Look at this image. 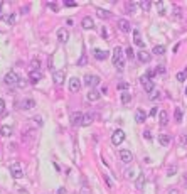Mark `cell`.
I'll list each match as a JSON object with an SVG mask.
<instances>
[{
    "mask_svg": "<svg viewBox=\"0 0 187 194\" xmlns=\"http://www.w3.org/2000/svg\"><path fill=\"white\" fill-rule=\"evenodd\" d=\"M113 66H116V68L122 71V69L125 68V56H123V49L120 46H116L113 49Z\"/></svg>",
    "mask_w": 187,
    "mask_h": 194,
    "instance_id": "6da1fadb",
    "label": "cell"
},
{
    "mask_svg": "<svg viewBox=\"0 0 187 194\" xmlns=\"http://www.w3.org/2000/svg\"><path fill=\"white\" fill-rule=\"evenodd\" d=\"M19 80H20V76L15 71H9L5 76H3V83H5L7 86H17Z\"/></svg>",
    "mask_w": 187,
    "mask_h": 194,
    "instance_id": "7a4b0ae2",
    "label": "cell"
},
{
    "mask_svg": "<svg viewBox=\"0 0 187 194\" xmlns=\"http://www.w3.org/2000/svg\"><path fill=\"white\" fill-rule=\"evenodd\" d=\"M9 171H10V174L14 179H22L24 177V169L22 166H20L19 162H14V164H10L9 166Z\"/></svg>",
    "mask_w": 187,
    "mask_h": 194,
    "instance_id": "3957f363",
    "label": "cell"
},
{
    "mask_svg": "<svg viewBox=\"0 0 187 194\" xmlns=\"http://www.w3.org/2000/svg\"><path fill=\"white\" fill-rule=\"evenodd\" d=\"M140 83H142L145 93L150 95L152 91H155V85H153V81L150 80V78L147 76V74H143V76H140Z\"/></svg>",
    "mask_w": 187,
    "mask_h": 194,
    "instance_id": "277c9868",
    "label": "cell"
},
{
    "mask_svg": "<svg viewBox=\"0 0 187 194\" xmlns=\"http://www.w3.org/2000/svg\"><path fill=\"white\" fill-rule=\"evenodd\" d=\"M99 76H96V74H86L84 76V86H88L89 90H94V86L99 85Z\"/></svg>",
    "mask_w": 187,
    "mask_h": 194,
    "instance_id": "5b68a950",
    "label": "cell"
},
{
    "mask_svg": "<svg viewBox=\"0 0 187 194\" xmlns=\"http://www.w3.org/2000/svg\"><path fill=\"white\" fill-rule=\"evenodd\" d=\"M123 140H125V132L122 129L115 130L113 133H111V143H113V145H120Z\"/></svg>",
    "mask_w": 187,
    "mask_h": 194,
    "instance_id": "8992f818",
    "label": "cell"
},
{
    "mask_svg": "<svg viewBox=\"0 0 187 194\" xmlns=\"http://www.w3.org/2000/svg\"><path fill=\"white\" fill-rule=\"evenodd\" d=\"M81 86H83V83H81L79 78L73 76L71 80H69V90H71V93H78L81 90Z\"/></svg>",
    "mask_w": 187,
    "mask_h": 194,
    "instance_id": "52a82bcc",
    "label": "cell"
},
{
    "mask_svg": "<svg viewBox=\"0 0 187 194\" xmlns=\"http://www.w3.org/2000/svg\"><path fill=\"white\" fill-rule=\"evenodd\" d=\"M41 80H42V73H41L39 69H32V71L29 73V81H31L32 85H37Z\"/></svg>",
    "mask_w": 187,
    "mask_h": 194,
    "instance_id": "ba28073f",
    "label": "cell"
},
{
    "mask_svg": "<svg viewBox=\"0 0 187 194\" xmlns=\"http://www.w3.org/2000/svg\"><path fill=\"white\" fill-rule=\"evenodd\" d=\"M120 159H122V162H125V164H130L132 160H133V154H132L128 148H123V150H120Z\"/></svg>",
    "mask_w": 187,
    "mask_h": 194,
    "instance_id": "9c48e42d",
    "label": "cell"
},
{
    "mask_svg": "<svg viewBox=\"0 0 187 194\" xmlns=\"http://www.w3.org/2000/svg\"><path fill=\"white\" fill-rule=\"evenodd\" d=\"M64 78H66L64 69H57V71H54V74H52V80H54L56 85H62L64 83Z\"/></svg>",
    "mask_w": 187,
    "mask_h": 194,
    "instance_id": "30bf717a",
    "label": "cell"
},
{
    "mask_svg": "<svg viewBox=\"0 0 187 194\" xmlns=\"http://www.w3.org/2000/svg\"><path fill=\"white\" fill-rule=\"evenodd\" d=\"M93 56L96 57L98 61H105V59H108V56H110V52H108V51H105V49H94V51H93Z\"/></svg>",
    "mask_w": 187,
    "mask_h": 194,
    "instance_id": "8fae6325",
    "label": "cell"
},
{
    "mask_svg": "<svg viewBox=\"0 0 187 194\" xmlns=\"http://www.w3.org/2000/svg\"><path fill=\"white\" fill-rule=\"evenodd\" d=\"M116 24H118V29L122 32H130L132 26H130V22H128L127 19H118V20H116Z\"/></svg>",
    "mask_w": 187,
    "mask_h": 194,
    "instance_id": "7c38bea8",
    "label": "cell"
},
{
    "mask_svg": "<svg viewBox=\"0 0 187 194\" xmlns=\"http://www.w3.org/2000/svg\"><path fill=\"white\" fill-rule=\"evenodd\" d=\"M83 117H84V115L81 113V111H74V113L71 115V125H81L83 123Z\"/></svg>",
    "mask_w": 187,
    "mask_h": 194,
    "instance_id": "4fadbf2b",
    "label": "cell"
},
{
    "mask_svg": "<svg viewBox=\"0 0 187 194\" xmlns=\"http://www.w3.org/2000/svg\"><path fill=\"white\" fill-rule=\"evenodd\" d=\"M34 106H36V101L32 98H26V100L20 101V108L22 110H32Z\"/></svg>",
    "mask_w": 187,
    "mask_h": 194,
    "instance_id": "5bb4252c",
    "label": "cell"
},
{
    "mask_svg": "<svg viewBox=\"0 0 187 194\" xmlns=\"http://www.w3.org/2000/svg\"><path fill=\"white\" fill-rule=\"evenodd\" d=\"M145 120H147V111L142 110V108H138L135 111V122L137 123H143Z\"/></svg>",
    "mask_w": 187,
    "mask_h": 194,
    "instance_id": "9a60e30c",
    "label": "cell"
},
{
    "mask_svg": "<svg viewBox=\"0 0 187 194\" xmlns=\"http://www.w3.org/2000/svg\"><path fill=\"white\" fill-rule=\"evenodd\" d=\"M68 39H69V32L66 31V29H59V31H57V41L62 42V44H66Z\"/></svg>",
    "mask_w": 187,
    "mask_h": 194,
    "instance_id": "2e32d148",
    "label": "cell"
},
{
    "mask_svg": "<svg viewBox=\"0 0 187 194\" xmlns=\"http://www.w3.org/2000/svg\"><path fill=\"white\" fill-rule=\"evenodd\" d=\"M86 98H88L89 101H98L99 98H101V91H98V90H89V93L86 95Z\"/></svg>",
    "mask_w": 187,
    "mask_h": 194,
    "instance_id": "e0dca14e",
    "label": "cell"
},
{
    "mask_svg": "<svg viewBox=\"0 0 187 194\" xmlns=\"http://www.w3.org/2000/svg\"><path fill=\"white\" fill-rule=\"evenodd\" d=\"M81 26H83V29H93L94 27V20L89 17V15H86V17H83V20H81Z\"/></svg>",
    "mask_w": 187,
    "mask_h": 194,
    "instance_id": "ac0fdd59",
    "label": "cell"
},
{
    "mask_svg": "<svg viewBox=\"0 0 187 194\" xmlns=\"http://www.w3.org/2000/svg\"><path fill=\"white\" fill-rule=\"evenodd\" d=\"M170 140H172V137H170L169 133H160L159 135V143L162 147H167L169 143H170Z\"/></svg>",
    "mask_w": 187,
    "mask_h": 194,
    "instance_id": "d6986e66",
    "label": "cell"
},
{
    "mask_svg": "<svg viewBox=\"0 0 187 194\" xmlns=\"http://www.w3.org/2000/svg\"><path fill=\"white\" fill-rule=\"evenodd\" d=\"M159 123H160L162 127H165L169 123V113L165 110H162L160 113H159Z\"/></svg>",
    "mask_w": 187,
    "mask_h": 194,
    "instance_id": "ffe728a7",
    "label": "cell"
},
{
    "mask_svg": "<svg viewBox=\"0 0 187 194\" xmlns=\"http://www.w3.org/2000/svg\"><path fill=\"white\" fill-rule=\"evenodd\" d=\"M138 59L142 61V63H150L152 56H150V52H147L145 49H142V51L138 52Z\"/></svg>",
    "mask_w": 187,
    "mask_h": 194,
    "instance_id": "44dd1931",
    "label": "cell"
},
{
    "mask_svg": "<svg viewBox=\"0 0 187 194\" xmlns=\"http://www.w3.org/2000/svg\"><path fill=\"white\" fill-rule=\"evenodd\" d=\"M12 132H14V129L9 127V125H2V127H0V135H2V137H10Z\"/></svg>",
    "mask_w": 187,
    "mask_h": 194,
    "instance_id": "7402d4cb",
    "label": "cell"
},
{
    "mask_svg": "<svg viewBox=\"0 0 187 194\" xmlns=\"http://www.w3.org/2000/svg\"><path fill=\"white\" fill-rule=\"evenodd\" d=\"M2 19H3V22H5V24L14 26V24L17 22V14H9V15H5V17H2Z\"/></svg>",
    "mask_w": 187,
    "mask_h": 194,
    "instance_id": "603a6c76",
    "label": "cell"
},
{
    "mask_svg": "<svg viewBox=\"0 0 187 194\" xmlns=\"http://www.w3.org/2000/svg\"><path fill=\"white\" fill-rule=\"evenodd\" d=\"M133 42H135V46H138V47H142L143 49V41H142V37H140V32L137 31H133Z\"/></svg>",
    "mask_w": 187,
    "mask_h": 194,
    "instance_id": "cb8c5ba5",
    "label": "cell"
},
{
    "mask_svg": "<svg viewBox=\"0 0 187 194\" xmlns=\"http://www.w3.org/2000/svg\"><path fill=\"white\" fill-rule=\"evenodd\" d=\"M93 118H94V115H93V113H86L84 117H83V123H81V125H83V127L91 125V123H93Z\"/></svg>",
    "mask_w": 187,
    "mask_h": 194,
    "instance_id": "d4e9b609",
    "label": "cell"
},
{
    "mask_svg": "<svg viewBox=\"0 0 187 194\" xmlns=\"http://www.w3.org/2000/svg\"><path fill=\"white\" fill-rule=\"evenodd\" d=\"M96 15H98L99 19H110V17H111V12L103 10V9H98V10H96Z\"/></svg>",
    "mask_w": 187,
    "mask_h": 194,
    "instance_id": "484cf974",
    "label": "cell"
},
{
    "mask_svg": "<svg viewBox=\"0 0 187 194\" xmlns=\"http://www.w3.org/2000/svg\"><path fill=\"white\" fill-rule=\"evenodd\" d=\"M130 101H132L130 91H122V103H123V105H128Z\"/></svg>",
    "mask_w": 187,
    "mask_h": 194,
    "instance_id": "4316f807",
    "label": "cell"
},
{
    "mask_svg": "<svg viewBox=\"0 0 187 194\" xmlns=\"http://www.w3.org/2000/svg\"><path fill=\"white\" fill-rule=\"evenodd\" d=\"M174 118H175V122H179V123L182 122V110H180V106H175V110H174Z\"/></svg>",
    "mask_w": 187,
    "mask_h": 194,
    "instance_id": "83f0119b",
    "label": "cell"
},
{
    "mask_svg": "<svg viewBox=\"0 0 187 194\" xmlns=\"http://www.w3.org/2000/svg\"><path fill=\"white\" fill-rule=\"evenodd\" d=\"M155 7H157V10H159L160 15H165V14H167V10H165V3H164V2H155Z\"/></svg>",
    "mask_w": 187,
    "mask_h": 194,
    "instance_id": "f1b7e54d",
    "label": "cell"
},
{
    "mask_svg": "<svg viewBox=\"0 0 187 194\" xmlns=\"http://www.w3.org/2000/svg\"><path fill=\"white\" fill-rule=\"evenodd\" d=\"M143 184H145V176L140 174L138 179H137V182H135V187L137 189H143Z\"/></svg>",
    "mask_w": 187,
    "mask_h": 194,
    "instance_id": "f546056e",
    "label": "cell"
},
{
    "mask_svg": "<svg viewBox=\"0 0 187 194\" xmlns=\"http://www.w3.org/2000/svg\"><path fill=\"white\" fill-rule=\"evenodd\" d=\"M153 54H157V56H162V54H164V52H165V46H162V44H159V46H155V47H153Z\"/></svg>",
    "mask_w": 187,
    "mask_h": 194,
    "instance_id": "4dcf8cb0",
    "label": "cell"
},
{
    "mask_svg": "<svg viewBox=\"0 0 187 194\" xmlns=\"http://www.w3.org/2000/svg\"><path fill=\"white\" fill-rule=\"evenodd\" d=\"M148 98H150L152 101H157V100H160V91H159V90H155V91H152L150 95H148Z\"/></svg>",
    "mask_w": 187,
    "mask_h": 194,
    "instance_id": "1f68e13d",
    "label": "cell"
},
{
    "mask_svg": "<svg viewBox=\"0 0 187 194\" xmlns=\"http://www.w3.org/2000/svg\"><path fill=\"white\" fill-rule=\"evenodd\" d=\"M125 56H127L128 59H133V57H135V51L132 47H127V49H125Z\"/></svg>",
    "mask_w": 187,
    "mask_h": 194,
    "instance_id": "d6a6232c",
    "label": "cell"
},
{
    "mask_svg": "<svg viewBox=\"0 0 187 194\" xmlns=\"http://www.w3.org/2000/svg\"><path fill=\"white\" fill-rule=\"evenodd\" d=\"M138 5H140V9H143L145 12H147L152 7V2H138Z\"/></svg>",
    "mask_w": 187,
    "mask_h": 194,
    "instance_id": "836d02e7",
    "label": "cell"
},
{
    "mask_svg": "<svg viewBox=\"0 0 187 194\" xmlns=\"http://www.w3.org/2000/svg\"><path fill=\"white\" fill-rule=\"evenodd\" d=\"M36 135V130H32V129H29L27 132H26V135H24V140H29V138H32Z\"/></svg>",
    "mask_w": 187,
    "mask_h": 194,
    "instance_id": "e575fe53",
    "label": "cell"
},
{
    "mask_svg": "<svg viewBox=\"0 0 187 194\" xmlns=\"http://www.w3.org/2000/svg\"><path fill=\"white\" fill-rule=\"evenodd\" d=\"M47 7H49L51 10H54V12H59V5H57L56 2H49V3H47Z\"/></svg>",
    "mask_w": 187,
    "mask_h": 194,
    "instance_id": "d590c367",
    "label": "cell"
},
{
    "mask_svg": "<svg viewBox=\"0 0 187 194\" xmlns=\"http://www.w3.org/2000/svg\"><path fill=\"white\" fill-rule=\"evenodd\" d=\"M125 177H127V179H133V177H135V172L132 171V169H127V171H125Z\"/></svg>",
    "mask_w": 187,
    "mask_h": 194,
    "instance_id": "8d00e7d4",
    "label": "cell"
},
{
    "mask_svg": "<svg viewBox=\"0 0 187 194\" xmlns=\"http://www.w3.org/2000/svg\"><path fill=\"white\" fill-rule=\"evenodd\" d=\"M177 80H179V81L187 80V71H180V73H177Z\"/></svg>",
    "mask_w": 187,
    "mask_h": 194,
    "instance_id": "74e56055",
    "label": "cell"
},
{
    "mask_svg": "<svg viewBox=\"0 0 187 194\" xmlns=\"http://www.w3.org/2000/svg\"><path fill=\"white\" fill-rule=\"evenodd\" d=\"M103 179H105V182H106V186L108 187H113V181L108 177V174H103Z\"/></svg>",
    "mask_w": 187,
    "mask_h": 194,
    "instance_id": "f35d334b",
    "label": "cell"
},
{
    "mask_svg": "<svg viewBox=\"0 0 187 194\" xmlns=\"http://www.w3.org/2000/svg\"><path fill=\"white\" fill-rule=\"evenodd\" d=\"M86 63H88V57H86V54H83L81 59L78 61V66H86Z\"/></svg>",
    "mask_w": 187,
    "mask_h": 194,
    "instance_id": "ab89813d",
    "label": "cell"
},
{
    "mask_svg": "<svg viewBox=\"0 0 187 194\" xmlns=\"http://www.w3.org/2000/svg\"><path fill=\"white\" fill-rule=\"evenodd\" d=\"M118 90H122V91H128V90H130V85H128V83H120Z\"/></svg>",
    "mask_w": 187,
    "mask_h": 194,
    "instance_id": "60d3db41",
    "label": "cell"
},
{
    "mask_svg": "<svg viewBox=\"0 0 187 194\" xmlns=\"http://www.w3.org/2000/svg\"><path fill=\"white\" fill-rule=\"evenodd\" d=\"M26 86H27V81L24 80V78H20L19 83H17V88H26Z\"/></svg>",
    "mask_w": 187,
    "mask_h": 194,
    "instance_id": "b9f144b4",
    "label": "cell"
},
{
    "mask_svg": "<svg viewBox=\"0 0 187 194\" xmlns=\"http://www.w3.org/2000/svg\"><path fill=\"white\" fill-rule=\"evenodd\" d=\"M32 68H34V69H39V68H41V61H39V59H32Z\"/></svg>",
    "mask_w": 187,
    "mask_h": 194,
    "instance_id": "7bdbcfd3",
    "label": "cell"
},
{
    "mask_svg": "<svg viewBox=\"0 0 187 194\" xmlns=\"http://www.w3.org/2000/svg\"><path fill=\"white\" fill-rule=\"evenodd\" d=\"M0 113L5 115V101H3L2 98H0Z\"/></svg>",
    "mask_w": 187,
    "mask_h": 194,
    "instance_id": "ee69618b",
    "label": "cell"
},
{
    "mask_svg": "<svg viewBox=\"0 0 187 194\" xmlns=\"http://www.w3.org/2000/svg\"><path fill=\"white\" fill-rule=\"evenodd\" d=\"M101 37H103V39H108V31H106V27L101 29Z\"/></svg>",
    "mask_w": 187,
    "mask_h": 194,
    "instance_id": "f6af8a7d",
    "label": "cell"
},
{
    "mask_svg": "<svg viewBox=\"0 0 187 194\" xmlns=\"http://www.w3.org/2000/svg\"><path fill=\"white\" fill-rule=\"evenodd\" d=\"M175 171H177V166H172L169 169V176H174V174H175Z\"/></svg>",
    "mask_w": 187,
    "mask_h": 194,
    "instance_id": "bcb514c9",
    "label": "cell"
},
{
    "mask_svg": "<svg viewBox=\"0 0 187 194\" xmlns=\"http://www.w3.org/2000/svg\"><path fill=\"white\" fill-rule=\"evenodd\" d=\"M155 73H159V74H164V73H165V68H164V66H159V68L155 69Z\"/></svg>",
    "mask_w": 187,
    "mask_h": 194,
    "instance_id": "7dc6e473",
    "label": "cell"
},
{
    "mask_svg": "<svg viewBox=\"0 0 187 194\" xmlns=\"http://www.w3.org/2000/svg\"><path fill=\"white\" fill-rule=\"evenodd\" d=\"M66 7H76V2H64Z\"/></svg>",
    "mask_w": 187,
    "mask_h": 194,
    "instance_id": "c3c4849f",
    "label": "cell"
},
{
    "mask_svg": "<svg viewBox=\"0 0 187 194\" xmlns=\"http://www.w3.org/2000/svg\"><path fill=\"white\" fill-rule=\"evenodd\" d=\"M174 15H175L177 19L180 17V9H177V7H175V12H174Z\"/></svg>",
    "mask_w": 187,
    "mask_h": 194,
    "instance_id": "681fc988",
    "label": "cell"
},
{
    "mask_svg": "<svg viewBox=\"0 0 187 194\" xmlns=\"http://www.w3.org/2000/svg\"><path fill=\"white\" fill-rule=\"evenodd\" d=\"M150 115H152V117H155V115H157V106H153V108L150 110Z\"/></svg>",
    "mask_w": 187,
    "mask_h": 194,
    "instance_id": "f907efd6",
    "label": "cell"
},
{
    "mask_svg": "<svg viewBox=\"0 0 187 194\" xmlns=\"http://www.w3.org/2000/svg\"><path fill=\"white\" fill-rule=\"evenodd\" d=\"M56 194H66V189L64 187H59V189H57V192Z\"/></svg>",
    "mask_w": 187,
    "mask_h": 194,
    "instance_id": "816d5d0a",
    "label": "cell"
},
{
    "mask_svg": "<svg viewBox=\"0 0 187 194\" xmlns=\"http://www.w3.org/2000/svg\"><path fill=\"white\" fill-rule=\"evenodd\" d=\"M145 137H147L148 140H150V138H152V135H150V132H148V130H147V132H145Z\"/></svg>",
    "mask_w": 187,
    "mask_h": 194,
    "instance_id": "f5cc1de1",
    "label": "cell"
},
{
    "mask_svg": "<svg viewBox=\"0 0 187 194\" xmlns=\"http://www.w3.org/2000/svg\"><path fill=\"white\" fill-rule=\"evenodd\" d=\"M34 120H37V123H39V125H42V118H41V117H37V118H34Z\"/></svg>",
    "mask_w": 187,
    "mask_h": 194,
    "instance_id": "db71d44e",
    "label": "cell"
},
{
    "mask_svg": "<svg viewBox=\"0 0 187 194\" xmlns=\"http://www.w3.org/2000/svg\"><path fill=\"white\" fill-rule=\"evenodd\" d=\"M169 194H179V191H175V189H172V191H170Z\"/></svg>",
    "mask_w": 187,
    "mask_h": 194,
    "instance_id": "11a10c76",
    "label": "cell"
},
{
    "mask_svg": "<svg viewBox=\"0 0 187 194\" xmlns=\"http://www.w3.org/2000/svg\"><path fill=\"white\" fill-rule=\"evenodd\" d=\"M2 7H3V2L0 0V12H2Z\"/></svg>",
    "mask_w": 187,
    "mask_h": 194,
    "instance_id": "9f6ffc18",
    "label": "cell"
},
{
    "mask_svg": "<svg viewBox=\"0 0 187 194\" xmlns=\"http://www.w3.org/2000/svg\"><path fill=\"white\" fill-rule=\"evenodd\" d=\"M182 142H187V137H182Z\"/></svg>",
    "mask_w": 187,
    "mask_h": 194,
    "instance_id": "6f0895ef",
    "label": "cell"
},
{
    "mask_svg": "<svg viewBox=\"0 0 187 194\" xmlns=\"http://www.w3.org/2000/svg\"><path fill=\"white\" fill-rule=\"evenodd\" d=\"M185 96H187V88H185Z\"/></svg>",
    "mask_w": 187,
    "mask_h": 194,
    "instance_id": "680465c9",
    "label": "cell"
}]
</instances>
